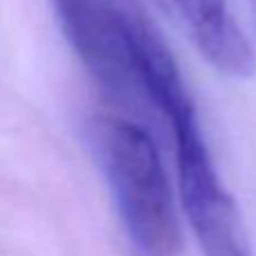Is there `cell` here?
<instances>
[{
  "mask_svg": "<svg viewBox=\"0 0 256 256\" xmlns=\"http://www.w3.org/2000/svg\"><path fill=\"white\" fill-rule=\"evenodd\" d=\"M90 137L132 252L173 256L180 248L176 196L150 130L130 117L104 115Z\"/></svg>",
  "mask_w": 256,
  "mask_h": 256,
  "instance_id": "6da1fadb",
  "label": "cell"
},
{
  "mask_svg": "<svg viewBox=\"0 0 256 256\" xmlns=\"http://www.w3.org/2000/svg\"><path fill=\"white\" fill-rule=\"evenodd\" d=\"M68 45L110 99L142 108V66L158 25L142 0H50Z\"/></svg>",
  "mask_w": 256,
  "mask_h": 256,
  "instance_id": "7a4b0ae2",
  "label": "cell"
}]
</instances>
